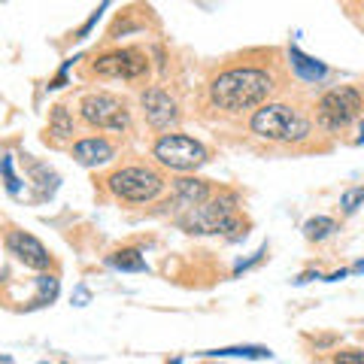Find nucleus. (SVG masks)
<instances>
[{
    "instance_id": "obj_16",
    "label": "nucleus",
    "mask_w": 364,
    "mask_h": 364,
    "mask_svg": "<svg viewBox=\"0 0 364 364\" xmlns=\"http://www.w3.org/2000/svg\"><path fill=\"white\" fill-rule=\"evenodd\" d=\"M334 231H337V222L328 219V215H316V219H306V225H304L306 240H325V237H331Z\"/></svg>"
},
{
    "instance_id": "obj_4",
    "label": "nucleus",
    "mask_w": 364,
    "mask_h": 364,
    "mask_svg": "<svg viewBox=\"0 0 364 364\" xmlns=\"http://www.w3.org/2000/svg\"><path fill=\"white\" fill-rule=\"evenodd\" d=\"M364 112V95L355 88V85H340V88H331L318 97L316 104V122L322 124L325 131H343L349 128L352 122Z\"/></svg>"
},
{
    "instance_id": "obj_26",
    "label": "nucleus",
    "mask_w": 364,
    "mask_h": 364,
    "mask_svg": "<svg viewBox=\"0 0 364 364\" xmlns=\"http://www.w3.org/2000/svg\"><path fill=\"white\" fill-rule=\"evenodd\" d=\"M76 301H79V306H85V301H88V291H85V289H79V294H76Z\"/></svg>"
},
{
    "instance_id": "obj_25",
    "label": "nucleus",
    "mask_w": 364,
    "mask_h": 364,
    "mask_svg": "<svg viewBox=\"0 0 364 364\" xmlns=\"http://www.w3.org/2000/svg\"><path fill=\"white\" fill-rule=\"evenodd\" d=\"M346 273H349V270H337V273H331V277H328V282H340V279L346 277Z\"/></svg>"
},
{
    "instance_id": "obj_28",
    "label": "nucleus",
    "mask_w": 364,
    "mask_h": 364,
    "mask_svg": "<svg viewBox=\"0 0 364 364\" xmlns=\"http://www.w3.org/2000/svg\"><path fill=\"white\" fill-rule=\"evenodd\" d=\"M358 143H364V124H361V136H358Z\"/></svg>"
},
{
    "instance_id": "obj_23",
    "label": "nucleus",
    "mask_w": 364,
    "mask_h": 364,
    "mask_svg": "<svg viewBox=\"0 0 364 364\" xmlns=\"http://www.w3.org/2000/svg\"><path fill=\"white\" fill-rule=\"evenodd\" d=\"M104 6H107V4H104ZM104 6H100V9H95V16H91V18L85 21V25H82V31L76 33V40H85V37H88V31L97 25V18H100V13H104Z\"/></svg>"
},
{
    "instance_id": "obj_15",
    "label": "nucleus",
    "mask_w": 364,
    "mask_h": 364,
    "mask_svg": "<svg viewBox=\"0 0 364 364\" xmlns=\"http://www.w3.org/2000/svg\"><path fill=\"white\" fill-rule=\"evenodd\" d=\"M109 267L124 270V273H143L146 270V258L136 249H119L109 255Z\"/></svg>"
},
{
    "instance_id": "obj_24",
    "label": "nucleus",
    "mask_w": 364,
    "mask_h": 364,
    "mask_svg": "<svg viewBox=\"0 0 364 364\" xmlns=\"http://www.w3.org/2000/svg\"><path fill=\"white\" fill-rule=\"evenodd\" d=\"M310 279H318V273H313V270H306V273H301V277H298V279H294V282H298V286H304V282H310Z\"/></svg>"
},
{
    "instance_id": "obj_14",
    "label": "nucleus",
    "mask_w": 364,
    "mask_h": 364,
    "mask_svg": "<svg viewBox=\"0 0 364 364\" xmlns=\"http://www.w3.org/2000/svg\"><path fill=\"white\" fill-rule=\"evenodd\" d=\"M49 134L58 136V140H67V136L76 134V124H73V116L67 107H52V116H49Z\"/></svg>"
},
{
    "instance_id": "obj_5",
    "label": "nucleus",
    "mask_w": 364,
    "mask_h": 364,
    "mask_svg": "<svg viewBox=\"0 0 364 364\" xmlns=\"http://www.w3.org/2000/svg\"><path fill=\"white\" fill-rule=\"evenodd\" d=\"M107 186L112 195L128 203H149L164 191V176L155 167L134 164V167H122L116 173H109Z\"/></svg>"
},
{
    "instance_id": "obj_9",
    "label": "nucleus",
    "mask_w": 364,
    "mask_h": 364,
    "mask_svg": "<svg viewBox=\"0 0 364 364\" xmlns=\"http://www.w3.org/2000/svg\"><path fill=\"white\" fill-rule=\"evenodd\" d=\"M6 252L16 255V261H21L25 267L31 270H46L52 267V255L37 237L28 234V231H9L6 234Z\"/></svg>"
},
{
    "instance_id": "obj_2",
    "label": "nucleus",
    "mask_w": 364,
    "mask_h": 364,
    "mask_svg": "<svg viewBox=\"0 0 364 364\" xmlns=\"http://www.w3.org/2000/svg\"><path fill=\"white\" fill-rule=\"evenodd\" d=\"M249 128L255 136L270 143H301L310 136V119L289 104H264L252 112Z\"/></svg>"
},
{
    "instance_id": "obj_1",
    "label": "nucleus",
    "mask_w": 364,
    "mask_h": 364,
    "mask_svg": "<svg viewBox=\"0 0 364 364\" xmlns=\"http://www.w3.org/2000/svg\"><path fill=\"white\" fill-rule=\"evenodd\" d=\"M273 91V79L261 67H231L210 82V100L225 112L261 107Z\"/></svg>"
},
{
    "instance_id": "obj_18",
    "label": "nucleus",
    "mask_w": 364,
    "mask_h": 364,
    "mask_svg": "<svg viewBox=\"0 0 364 364\" xmlns=\"http://www.w3.org/2000/svg\"><path fill=\"white\" fill-rule=\"evenodd\" d=\"M37 289H40V294H37V301H33V306H46V304H52L55 298H58V279L55 277H40Z\"/></svg>"
},
{
    "instance_id": "obj_11",
    "label": "nucleus",
    "mask_w": 364,
    "mask_h": 364,
    "mask_svg": "<svg viewBox=\"0 0 364 364\" xmlns=\"http://www.w3.org/2000/svg\"><path fill=\"white\" fill-rule=\"evenodd\" d=\"M213 198V188L207 186L203 179H195V176H182L173 182V207H179L182 213L200 207Z\"/></svg>"
},
{
    "instance_id": "obj_21",
    "label": "nucleus",
    "mask_w": 364,
    "mask_h": 364,
    "mask_svg": "<svg viewBox=\"0 0 364 364\" xmlns=\"http://www.w3.org/2000/svg\"><path fill=\"white\" fill-rule=\"evenodd\" d=\"M334 364H364V349H346V352H337Z\"/></svg>"
},
{
    "instance_id": "obj_7",
    "label": "nucleus",
    "mask_w": 364,
    "mask_h": 364,
    "mask_svg": "<svg viewBox=\"0 0 364 364\" xmlns=\"http://www.w3.org/2000/svg\"><path fill=\"white\" fill-rule=\"evenodd\" d=\"M82 119L91 128H104V131H124L131 124V112L124 107V100H119L116 95H107V91H97V95H85L82 104H79Z\"/></svg>"
},
{
    "instance_id": "obj_22",
    "label": "nucleus",
    "mask_w": 364,
    "mask_h": 364,
    "mask_svg": "<svg viewBox=\"0 0 364 364\" xmlns=\"http://www.w3.org/2000/svg\"><path fill=\"white\" fill-rule=\"evenodd\" d=\"M264 252H267V246H261V249H258V252H255L252 258H249V261H240V264H237V267H234V273H243V270H249V267H255V264H258V261H261V258H264Z\"/></svg>"
},
{
    "instance_id": "obj_8",
    "label": "nucleus",
    "mask_w": 364,
    "mask_h": 364,
    "mask_svg": "<svg viewBox=\"0 0 364 364\" xmlns=\"http://www.w3.org/2000/svg\"><path fill=\"white\" fill-rule=\"evenodd\" d=\"M91 70L104 79H128L131 82V79H143L149 73V58L140 49H112L100 55Z\"/></svg>"
},
{
    "instance_id": "obj_27",
    "label": "nucleus",
    "mask_w": 364,
    "mask_h": 364,
    "mask_svg": "<svg viewBox=\"0 0 364 364\" xmlns=\"http://www.w3.org/2000/svg\"><path fill=\"white\" fill-rule=\"evenodd\" d=\"M352 270H355V273H361V270H364V261H358V264H355V267H352Z\"/></svg>"
},
{
    "instance_id": "obj_20",
    "label": "nucleus",
    "mask_w": 364,
    "mask_h": 364,
    "mask_svg": "<svg viewBox=\"0 0 364 364\" xmlns=\"http://www.w3.org/2000/svg\"><path fill=\"white\" fill-rule=\"evenodd\" d=\"M4 179H6V191L9 195H18V176H16V170H13V155H4Z\"/></svg>"
},
{
    "instance_id": "obj_10",
    "label": "nucleus",
    "mask_w": 364,
    "mask_h": 364,
    "mask_svg": "<svg viewBox=\"0 0 364 364\" xmlns=\"http://www.w3.org/2000/svg\"><path fill=\"white\" fill-rule=\"evenodd\" d=\"M140 104H143V112H146V122H149L155 131H167V128H173V124L179 122L176 100L170 97L164 88H158V85L146 88Z\"/></svg>"
},
{
    "instance_id": "obj_6",
    "label": "nucleus",
    "mask_w": 364,
    "mask_h": 364,
    "mask_svg": "<svg viewBox=\"0 0 364 364\" xmlns=\"http://www.w3.org/2000/svg\"><path fill=\"white\" fill-rule=\"evenodd\" d=\"M152 155L158 158L161 167L179 170V173H188V170H198L200 164H207L203 143H198L195 136H186V134H164L161 140L155 143Z\"/></svg>"
},
{
    "instance_id": "obj_17",
    "label": "nucleus",
    "mask_w": 364,
    "mask_h": 364,
    "mask_svg": "<svg viewBox=\"0 0 364 364\" xmlns=\"http://www.w3.org/2000/svg\"><path fill=\"white\" fill-rule=\"evenodd\" d=\"M207 355H215V358H270V349H264V346H228V349H213Z\"/></svg>"
},
{
    "instance_id": "obj_13",
    "label": "nucleus",
    "mask_w": 364,
    "mask_h": 364,
    "mask_svg": "<svg viewBox=\"0 0 364 364\" xmlns=\"http://www.w3.org/2000/svg\"><path fill=\"white\" fill-rule=\"evenodd\" d=\"M289 58H291V67H294V73H298L301 79H306V82H318V79H325L328 76V67L322 61H316L310 58V55H304L301 49H289Z\"/></svg>"
},
{
    "instance_id": "obj_19",
    "label": "nucleus",
    "mask_w": 364,
    "mask_h": 364,
    "mask_svg": "<svg viewBox=\"0 0 364 364\" xmlns=\"http://www.w3.org/2000/svg\"><path fill=\"white\" fill-rule=\"evenodd\" d=\"M364 203V186H355V188H346L343 195H340V207H343L346 215H352L358 207Z\"/></svg>"
},
{
    "instance_id": "obj_3",
    "label": "nucleus",
    "mask_w": 364,
    "mask_h": 364,
    "mask_svg": "<svg viewBox=\"0 0 364 364\" xmlns=\"http://www.w3.org/2000/svg\"><path fill=\"white\" fill-rule=\"evenodd\" d=\"M179 225L188 234H231V237H240V231L246 228L240 222V215H237V195L210 198L207 203L179 215Z\"/></svg>"
},
{
    "instance_id": "obj_12",
    "label": "nucleus",
    "mask_w": 364,
    "mask_h": 364,
    "mask_svg": "<svg viewBox=\"0 0 364 364\" xmlns=\"http://www.w3.org/2000/svg\"><path fill=\"white\" fill-rule=\"evenodd\" d=\"M73 158L82 167H100L116 158V149H112V143L104 140V136H85V140L73 143Z\"/></svg>"
}]
</instances>
